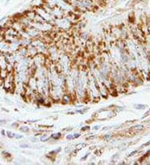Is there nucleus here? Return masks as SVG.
I'll use <instances>...</instances> for the list:
<instances>
[{
    "mask_svg": "<svg viewBox=\"0 0 150 165\" xmlns=\"http://www.w3.org/2000/svg\"><path fill=\"white\" fill-rule=\"evenodd\" d=\"M7 135L8 138H15V134L14 133H12V132H10V131H8L7 132Z\"/></svg>",
    "mask_w": 150,
    "mask_h": 165,
    "instance_id": "f257e3e1",
    "label": "nucleus"
},
{
    "mask_svg": "<svg viewBox=\"0 0 150 165\" xmlns=\"http://www.w3.org/2000/svg\"><path fill=\"white\" fill-rule=\"evenodd\" d=\"M20 130H22L23 132H28V131H29V129L28 128V127L22 126V127H20Z\"/></svg>",
    "mask_w": 150,
    "mask_h": 165,
    "instance_id": "f03ea898",
    "label": "nucleus"
},
{
    "mask_svg": "<svg viewBox=\"0 0 150 165\" xmlns=\"http://www.w3.org/2000/svg\"><path fill=\"white\" fill-rule=\"evenodd\" d=\"M20 147L21 148H29V145H27V144H21Z\"/></svg>",
    "mask_w": 150,
    "mask_h": 165,
    "instance_id": "7ed1b4c3",
    "label": "nucleus"
},
{
    "mask_svg": "<svg viewBox=\"0 0 150 165\" xmlns=\"http://www.w3.org/2000/svg\"><path fill=\"white\" fill-rule=\"evenodd\" d=\"M67 138H68V139H72V138H73V135H68V136H67Z\"/></svg>",
    "mask_w": 150,
    "mask_h": 165,
    "instance_id": "20e7f679",
    "label": "nucleus"
},
{
    "mask_svg": "<svg viewBox=\"0 0 150 165\" xmlns=\"http://www.w3.org/2000/svg\"><path fill=\"white\" fill-rule=\"evenodd\" d=\"M79 136V134H75V135H74V138H78Z\"/></svg>",
    "mask_w": 150,
    "mask_h": 165,
    "instance_id": "39448f33",
    "label": "nucleus"
},
{
    "mask_svg": "<svg viewBox=\"0 0 150 165\" xmlns=\"http://www.w3.org/2000/svg\"><path fill=\"white\" fill-rule=\"evenodd\" d=\"M8 1H9V0H8Z\"/></svg>",
    "mask_w": 150,
    "mask_h": 165,
    "instance_id": "423d86ee",
    "label": "nucleus"
}]
</instances>
